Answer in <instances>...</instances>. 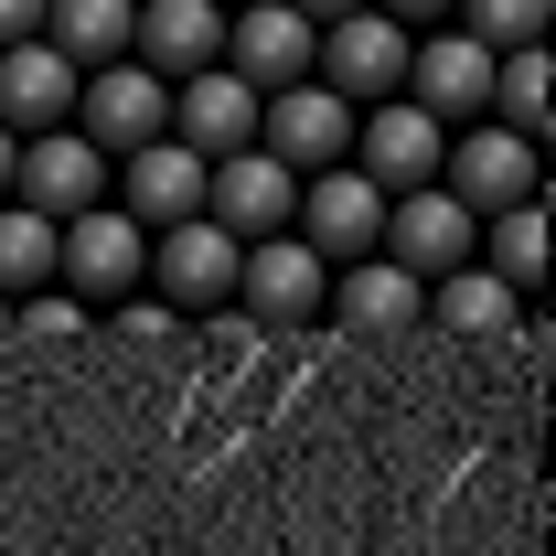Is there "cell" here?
<instances>
[{
	"label": "cell",
	"instance_id": "6da1fadb",
	"mask_svg": "<svg viewBox=\"0 0 556 556\" xmlns=\"http://www.w3.org/2000/svg\"><path fill=\"white\" fill-rule=\"evenodd\" d=\"M439 193L471 214V225H492V214H514V204H546V150L492 129V118H471V129H450V150H439Z\"/></svg>",
	"mask_w": 556,
	"mask_h": 556
},
{
	"label": "cell",
	"instance_id": "7a4b0ae2",
	"mask_svg": "<svg viewBox=\"0 0 556 556\" xmlns=\"http://www.w3.org/2000/svg\"><path fill=\"white\" fill-rule=\"evenodd\" d=\"M97 161H129V150H150V139H172V86L139 65V54H118V65L75 75V118H65Z\"/></svg>",
	"mask_w": 556,
	"mask_h": 556
},
{
	"label": "cell",
	"instance_id": "3957f363",
	"mask_svg": "<svg viewBox=\"0 0 556 556\" xmlns=\"http://www.w3.org/2000/svg\"><path fill=\"white\" fill-rule=\"evenodd\" d=\"M139 278H150V236H139L118 204L54 225V289H65V300H118V311H129Z\"/></svg>",
	"mask_w": 556,
	"mask_h": 556
},
{
	"label": "cell",
	"instance_id": "277c9868",
	"mask_svg": "<svg viewBox=\"0 0 556 556\" xmlns=\"http://www.w3.org/2000/svg\"><path fill=\"white\" fill-rule=\"evenodd\" d=\"M407 43L386 11H343V22H321V43H311V75L343 97V108H386V97H407Z\"/></svg>",
	"mask_w": 556,
	"mask_h": 556
},
{
	"label": "cell",
	"instance_id": "5b68a950",
	"mask_svg": "<svg viewBox=\"0 0 556 556\" xmlns=\"http://www.w3.org/2000/svg\"><path fill=\"white\" fill-rule=\"evenodd\" d=\"M289 236H300L321 268H353V257H375V236H386V193H375L353 161H332V172H311V182H300Z\"/></svg>",
	"mask_w": 556,
	"mask_h": 556
},
{
	"label": "cell",
	"instance_id": "8992f818",
	"mask_svg": "<svg viewBox=\"0 0 556 556\" xmlns=\"http://www.w3.org/2000/svg\"><path fill=\"white\" fill-rule=\"evenodd\" d=\"M257 150H268V161H289V172L311 182V172L353 161V108L332 97V86H321V75H300V86L257 97Z\"/></svg>",
	"mask_w": 556,
	"mask_h": 556
},
{
	"label": "cell",
	"instance_id": "52a82bcc",
	"mask_svg": "<svg viewBox=\"0 0 556 556\" xmlns=\"http://www.w3.org/2000/svg\"><path fill=\"white\" fill-rule=\"evenodd\" d=\"M289 214H300V172H289V161H268V150H225V161H204V225H225L236 247L289 236Z\"/></svg>",
	"mask_w": 556,
	"mask_h": 556
},
{
	"label": "cell",
	"instance_id": "ba28073f",
	"mask_svg": "<svg viewBox=\"0 0 556 556\" xmlns=\"http://www.w3.org/2000/svg\"><path fill=\"white\" fill-rule=\"evenodd\" d=\"M439 150H450V129L428 118V108H407V97H386V108H353V172L396 204V193H417V182H439Z\"/></svg>",
	"mask_w": 556,
	"mask_h": 556
},
{
	"label": "cell",
	"instance_id": "9c48e42d",
	"mask_svg": "<svg viewBox=\"0 0 556 556\" xmlns=\"http://www.w3.org/2000/svg\"><path fill=\"white\" fill-rule=\"evenodd\" d=\"M471 247H482V225L450 204L439 182L396 193V204H386V236H375V257H386V268H407L417 289H428V278H450V268H471Z\"/></svg>",
	"mask_w": 556,
	"mask_h": 556
},
{
	"label": "cell",
	"instance_id": "30bf717a",
	"mask_svg": "<svg viewBox=\"0 0 556 556\" xmlns=\"http://www.w3.org/2000/svg\"><path fill=\"white\" fill-rule=\"evenodd\" d=\"M108 204L129 214L139 236H172V225L204 214V161H193L182 139H150V150H129V161H108Z\"/></svg>",
	"mask_w": 556,
	"mask_h": 556
},
{
	"label": "cell",
	"instance_id": "8fae6325",
	"mask_svg": "<svg viewBox=\"0 0 556 556\" xmlns=\"http://www.w3.org/2000/svg\"><path fill=\"white\" fill-rule=\"evenodd\" d=\"M407 108H428L439 129H471V118L492 108V54L460 33V22H439V33L407 43Z\"/></svg>",
	"mask_w": 556,
	"mask_h": 556
},
{
	"label": "cell",
	"instance_id": "7c38bea8",
	"mask_svg": "<svg viewBox=\"0 0 556 556\" xmlns=\"http://www.w3.org/2000/svg\"><path fill=\"white\" fill-rule=\"evenodd\" d=\"M11 204L43 214V225H75V214L108 204V161L75 129H43V139H22V161H11Z\"/></svg>",
	"mask_w": 556,
	"mask_h": 556
},
{
	"label": "cell",
	"instance_id": "4fadbf2b",
	"mask_svg": "<svg viewBox=\"0 0 556 556\" xmlns=\"http://www.w3.org/2000/svg\"><path fill=\"white\" fill-rule=\"evenodd\" d=\"M311 43H321V33H311L289 0H236V11H225V54H214V65L247 75L257 97H278V86H300V75H311Z\"/></svg>",
	"mask_w": 556,
	"mask_h": 556
},
{
	"label": "cell",
	"instance_id": "5bb4252c",
	"mask_svg": "<svg viewBox=\"0 0 556 556\" xmlns=\"http://www.w3.org/2000/svg\"><path fill=\"white\" fill-rule=\"evenodd\" d=\"M236 257H247V247L193 214V225L150 236V289H161L172 311H225V300H236Z\"/></svg>",
	"mask_w": 556,
	"mask_h": 556
},
{
	"label": "cell",
	"instance_id": "9a60e30c",
	"mask_svg": "<svg viewBox=\"0 0 556 556\" xmlns=\"http://www.w3.org/2000/svg\"><path fill=\"white\" fill-rule=\"evenodd\" d=\"M172 139H182L193 161L257 150V86H247V75H225V65L182 75V86H172Z\"/></svg>",
	"mask_w": 556,
	"mask_h": 556
},
{
	"label": "cell",
	"instance_id": "2e32d148",
	"mask_svg": "<svg viewBox=\"0 0 556 556\" xmlns=\"http://www.w3.org/2000/svg\"><path fill=\"white\" fill-rule=\"evenodd\" d=\"M129 54L161 86H182V75H204L214 54H225V0H139L129 22Z\"/></svg>",
	"mask_w": 556,
	"mask_h": 556
},
{
	"label": "cell",
	"instance_id": "e0dca14e",
	"mask_svg": "<svg viewBox=\"0 0 556 556\" xmlns=\"http://www.w3.org/2000/svg\"><path fill=\"white\" fill-rule=\"evenodd\" d=\"M321 289H332V268H321L300 236H257V247L236 257V300H247V321H311Z\"/></svg>",
	"mask_w": 556,
	"mask_h": 556
},
{
	"label": "cell",
	"instance_id": "ac0fdd59",
	"mask_svg": "<svg viewBox=\"0 0 556 556\" xmlns=\"http://www.w3.org/2000/svg\"><path fill=\"white\" fill-rule=\"evenodd\" d=\"M75 118V65L54 54V43H11L0 54V129L11 139H43Z\"/></svg>",
	"mask_w": 556,
	"mask_h": 556
},
{
	"label": "cell",
	"instance_id": "d6986e66",
	"mask_svg": "<svg viewBox=\"0 0 556 556\" xmlns=\"http://www.w3.org/2000/svg\"><path fill=\"white\" fill-rule=\"evenodd\" d=\"M321 311H332L343 332H417V321H428V289H417L407 268H386V257H353V268H332Z\"/></svg>",
	"mask_w": 556,
	"mask_h": 556
},
{
	"label": "cell",
	"instance_id": "ffe728a7",
	"mask_svg": "<svg viewBox=\"0 0 556 556\" xmlns=\"http://www.w3.org/2000/svg\"><path fill=\"white\" fill-rule=\"evenodd\" d=\"M129 22H139V0H43V43H54L75 75L118 65V54H129Z\"/></svg>",
	"mask_w": 556,
	"mask_h": 556
},
{
	"label": "cell",
	"instance_id": "44dd1931",
	"mask_svg": "<svg viewBox=\"0 0 556 556\" xmlns=\"http://www.w3.org/2000/svg\"><path fill=\"white\" fill-rule=\"evenodd\" d=\"M482 118L546 150V129H556V75H546V43H525V54H492V108H482Z\"/></svg>",
	"mask_w": 556,
	"mask_h": 556
},
{
	"label": "cell",
	"instance_id": "7402d4cb",
	"mask_svg": "<svg viewBox=\"0 0 556 556\" xmlns=\"http://www.w3.org/2000/svg\"><path fill=\"white\" fill-rule=\"evenodd\" d=\"M428 321H439V332H460V343H492V332H514V289L471 257V268L428 278Z\"/></svg>",
	"mask_w": 556,
	"mask_h": 556
},
{
	"label": "cell",
	"instance_id": "603a6c76",
	"mask_svg": "<svg viewBox=\"0 0 556 556\" xmlns=\"http://www.w3.org/2000/svg\"><path fill=\"white\" fill-rule=\"evenodd\" d=\"M471 257H482V268L503 278L514 300H525V289L546 278V204H514V214H492V225H482V247H471Z\"/></svg>",
	"mask_w": 556,
	"mask_h": 556
},
{
	"label": "cell",
	"instance_id": "cb8c5ba5",
	"mask_svg": "<svg viewBox=\"0 0 556 556\" xmlns=\"http://www.w3.org/2000/svg\"><path fill=\"white\" fill-rule=\"evenodd\" d=\"M33 289H54V225L0 204V300H33Z\"/></svg>",
	"mask_w": 556,
	"mask_h": 556
},
{
	"label": "cell",
	"instance_id": "d4e9b609",
	"mask_svg": "<svg viewBox=\"0 0 556 556\" xmlns=\"http://www.w3.org/2000/svg\"><path fill=\"white\" fill-rule=\"evenodd\" d=\"M482 54H525V43H546V22H556V0H460L450 11Z\"/></svg>",
	"mask_w": 556,
	"mask_h": 556
},
{
	"label": "cell",
	"instance_id": "484cf974",
	"mask_svg": "<svg viewBox=\"0 0 556 556\" xmlns=\"http://www.w3.org/2000/svg\"><path fill=\"white\" fill-rule=\"evenodd\" d=\"M364 11H386V22H396V33H439V22H450V11H460V0H364Z\"/></svg>",
	"mask_w": 556,
	"mask_h": 556
},
{
	"label": "cell",
	"instance_id": "4316f807",
	"mask_svg": "<svg viewBox=\"0 0 556 556\" xmlns=\"http://www.w3.org/2000/svg\"><path fill=\"white\" fill-rule=\"evenodd\" d=\"M11 43H43V0H0V54Z\"/></svg>",
	"mask_w": 556,
	"mask_h": 556
},
{
	"label": "cell",
	"instance_id": "83f0119b",
	"mask_svg": "<svg viewBox=\"0 0 556 556\" xmlns=\"http://www.w3.org/2000/svg\"><path fill=\"white\" fill-rule=\"evenodd\" d=\"M289 11H300V22L321 33V22H343V11H364V0H289Z\"/></svg>",
	"mask_w": 556,
	"mask_h": 556
},
{
	"label": "cell",
	"instance_id": "f1b7e54d",
	"mask_svg": "<svg viewBox=\"0 0 556 556\" xmlns=\"http://www.w3.org/2000/svg\"><path fill=\"white\" fill-rule=\"evenodd\" d=\"M11 161H22V139L0 129V204H11Z\"/></svg>",
	"mask_w": 556,
	"mask_h": 556
},
{
	"label": "cell",
	"instance_id": "f546056e",
	"mask_svg": "<svg viewBox=\"0 0 556 556\" xmlns=\"http://www.w3.org/2000/svg\"><path fill=\"white\" fill-rule=\"evenodd\" d=\"M0 343H11V300H0Z\"/></svg>",
	"mask_w": 556,
	"mask_h": 556
},
{
	"label": "cell",
	"instance_id": "4dcf8cb0",
	"mask_svg": "<svg viewBox=\"0 0 556 556\" xmlns=\"http://www.w3.org/2000/svg\"><path fill=\"white\" fill-rule=\"evenodd\" d=\"M225 11H236V0H225Z\"/></svg>",
	"mask_w": 556,
	"mask_h": 556
}]
</instances>
